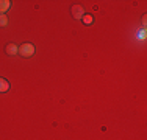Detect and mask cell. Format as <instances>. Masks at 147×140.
Returning <instances> with one entry per match:
<instances>
[{
	"mask_svg": "<svg viewBox=\"0 0 147 140\" xmlns=\"http://www.w3.org/2000/svg\"><path fill=\"white\" fill-rule=\"evenodd\" d=\"M33 53H34V45L31 44H22L19 47V55L24 56V58H30Z\"/></svg>",
	"mask_w": 147,
	"mask_h": 140,
	"instance_id": "1",
	"label": "cell"
},
{
	"mask_svg": "<svg viewBox=\"0 0 147 140\" xmlns=\"http://www.w3.org/2000/svg\"><path fill=\"white\" fill-rule=\"evenodd\" d=\"M9 6H11V2H9V0H0V14L6 13L9 9Z\"/></svg>",
	"mask_w": 147,
	"mask_h": 140,
	"instance_id": "2",
	"label": "cell"
},
{
	"mask_svg": "<svg viewBox=\"0 0 147 140\" xmlns=\"http://www.w3.org/2000/svg\"><path fill=\"white\" fill-rule=\"evenodd\" d=\"M72 14H74V17H77V19H82V17L85 16L82 6H74V8H72Z\"/></svg>",
	"mask_w": 147,
	"mask_h": 140,
	"instance_id": "3",
	"label": "cell"
},
{
	"mask_svg": "<svg viewBox=\"0 0 147 140\" xmlns=\"http://www.w3.org/2000/svg\"><path fill=\"white\" fill-rule=\"evenodd\" d=\"M6 53L8 55H17L19 53V48H17L14 44H8L6 45Z\"/></svg>",
	"mask_w": 147,
	"mask_h": 140,
	"instance_id": "4",
	"label": "cell"
},
{
	"mask_svg": "<svg viewBox=\"0 0 147 140\" xmlns=\"http://www.w3.org/2000/svg\"><path fill=\"white\" fill-rule=\"evenodd\" d=\"M9 89V83L5 78H0V92H6Z\"/></svg>",
	"mask_w": 147,
	"mask_h": 140,
	"instance_id": "5",
	"label": "cell"
},
{
	"mask_svg": "<svg viewBox=\"0 0 147 140\" xmlns=\"http://www.w3.org/2000/svg\"><path fill=\"white\" fill-rule=\"evenodd\" d=\"M146 34H147V31H146V28H141V30L136 33V37H138L139 41H146Z\"/></svg>",
	"mask_w": 147,
	"mask_h": 140,
	"instance_id": "6",
	"label": "cell"
},
{
	"mask_svg": "<svg viewBox=\"0 0 147 140\" xmlns=\"http://www.w3.org/2000/svg\"><path fill=\"white\" fill-rule=\"evenodd\" d=\"M82 20H83V23H86V25H89V23H92V16L91 14H85V16L82 17Z\"/></svg>",
	"mask_w": 147,
	"mask_h": 140,
	"instance_id": "7",
	"label": "cell"
},
{
	"mask_svg": "<svg viewBox=\"0 0 147 140\" xmlns=\"http://www.w3.org/2000/svg\"><path fill=\"white\" fill-rule=\"evenodd\" d=\"M8 25V19H6V16H0V27H6Z\"/></svg>",
	"mask_w": 147,
	"mask_h": 140,
	"instance_id": "8",
	"label": "cell"
}]
</instances>
